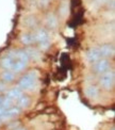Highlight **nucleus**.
I'll return each mask as SVG.
<instances>
[{
  "label": "nucleus",
  "instance_id": "8",
  "mask_svg": "<svg viewBox=\"0 0 115 130\" xmlns=\"http://www.w3.org/2000/svg\"><path fill=\"white\" fill-rule=\"evenodd\" d=\"M23 90L19 89L18 86H16V88H13V89H10L8 92H7V96H5V98H8L12 101H16L19 97L23 95Z\"/></svg>",
  "mask_w": 115,
  "mask_h": 130
},
{
  "label": "nucleus",
  "instance_id": "20",
  "mask_svg": "<svg viewBox=\"0 0 115 130\" xmlns=\"http://www.w3.org/2000/svg\"><path fill=\"white\" fill-rule=\"evenodd\" d=\"M5 90H7V83L0 82V93H1V92H4Z\"/></svg>",
  "mask_w": 115,
  "mask_h": 130
},
{
  "label": "nucleus",
  "instance_id": "23",
  "mask_svg": "<svg viewBox=\"0 0 115 130\" xmlns=\"http://www.w3.org/2000/svg\"><path fill=\"white\" fill-rule=\"evenodd\" d=\"M15 130H26V129H24V128H20V127H17V128H16Z\"/></svg>",
  "mask_w": 115,
  "mask_h": 130
},
{
  "label": "nucleus",
  "instance_id": "3",
  "mask_svg": "<svg viewBox=\"0 0 115 130\" xmlns=\"http://www.w3.org/2000/svg\"><path fill=\"white\" fill-rule=\"evenodd\" d=\"M93 69H94V73L98 75H102L110 70V62H109L108 59H99L94 63Z\"/></svg>",
  "mask_w": 115,
  "mask_h": 130
},
{
  "label": "nucleus",
  "instance_id": "24",
  "mask_svg": "<svg viewBox=\"0 0 115 130\" xmlns=\"http://www.w3.org/2000/svg\"><path fill=\"white\" fill-rule=\"evenodd\" d=\"M1 123H2V121H1V120H0V125H1Z\"/></svg>",
  "mask_w": 115,
  "mask_h": 130
},
{
  "label": "nucleus",
  "instance_id": "13",
  "mask_svg": "<svg viewBox=\"0 0 115 130\" xmlns=\"http://www.w3.org/2000/svg\"><path fill=\"white\" fill-rule=\"evenodd\" d=\"M1 80L4 83H11L15 80V73L12 70H4L1 74Z\"/></svg>",
  "mask_w": 115,
  "mask_h": 130
},
{
  "label": "nucleus",
  "instance_id": "16",
  "mask_svg": "<svg viewBox=\"0 0 115 130\" xmlns=\"http://www.w3.org/2000/svg\"><path fill=\"white\" fill-rule=\"evenodd\" d=\"M27 65H28V63L26 62H23V61H19V60H15L14 64H13V67H12V70L13 73H20L23 72L24 69H26Z\"/></svg>",
  "mask_w": 115,
  "mask_h": 130
},
{
  "label": "nucleus",
  "instance_id": "1",
  "mask_svg": "<svg viewBox=\"0 0 115 130\" xmlns=\"http://www.w3.org/2000/svg\"><path fill=\"white\" fill-rule=\"evenodd\" d=\"M37 82V72L32 70V72L26 74L21 77V79L18 82V88L21 90H32L33 86H35Z\"/></svg>",
  "mask_w": 115,
  "mask_h": 130
},
{
  "label": "nucleus",
  "instance_id": "12",
  "mask_svg": "<svg viewBox=\"0 0 115 130\" xmlns=\"http://www.w3.org/2000/svg\"><path fill=\"white\" fill-rule=\"evenodd\" d=\"M20 41L25 45H31L33 43H36L35 34L34 33H25L20 36Z\"/></svg>",
  "mask_w": 115,
  "mask_h": 130
},
{
  "label": "nucleus",
  "instance_id": "7",
  "mask_svg": "<svg viewBox=\"0 0 115 130\" xmlns=\"http://www.w3.org/2000/svg\"><path fill=\"white\" fill-rule=\"evenodd\" d=\"M86 59L90 63L94 64L96 61H98L100 59V53H99V49L98 47H93L91 49L87 50L86 52Z\"/></svg>",
  "mask_w": 115,
  "mask_h": 130
},
{
  "label": "nucleus",
  "instance_id": "9",
  "mask_svg": "<svg viewBox=\"0 0 115 130\" xmlns=\"http://www.w3.org/2000/svg\"><path fill=\"white\" fill-rule=\"evenodd\" d=\"M85 95L91 99H96L99 96V90L96 85H87L84 90Z\"/></svg>",
  "mask_w": 115,
  "mask_h": 130
},
{
  "label": "nucleus",
  "instance_id": "6",
  "mask_svg": "<svg viewBox=\"0 0 115 130\" xmlns=\"http://www.w3.org/2000/svg\"><path fill=\"white\" fill-rule=\"evenodd\" d=\"M100 53V59H108L114 56V47L111 44H105L98 47Z\"/></svg>",
  "mask_w": 115,
  "mask_h": 130
},
{
  "label": "nucleus",
  "instance_id": "10",
  "mask_svg": "<svg viewBox=\"0 0 115 130\" xmlns=\"http://www.w3.org/2000/svg\"><path fill=\"white\" fill-rule=\"evenodd\" d=\"M35 40L36 43H43V42H47L49 41V33L46 29H38L35 32Z\"/></svg>",
  "mask_w": 115,
  "mask_h": 130
},
{
  "label": "nucleus",
  "instance_id": "11",
  "mask_svg": "<svg viewBox=\"0 0 115 130\" xmlns=\"http://www.w3.org/2000/svg\"><path fill=\"white\" fill-rule=\"evenodd\" d=\"M14 58H15V60H19V61H23V62H26V63H29V61H30L28 53L26 52L25 49L15 50Z\"/></svg>",
  "mask_w": 115,
  "mask_h": 130
},
{
  "label": "nucleus",
  "instance_id": "21",
  "mask_svg": "<svg viewBox=\"0 0 115 130\" xmlns=\"http://www.w3.org/2000/svg\"><path fill=\"white\" fill-rule=\"evenodd\" d=\"M109 0H94V2L96 3V4H98V5H101V4H103V3H106V2H108Z\"/></svg>",
  "mask_w": 115,
  "mask_h": 130
},
{
  "label": "nucleus",
  "instance_id": "5",
  "mask_svg": "<svg viewBox=\"0 0 115 130\" xmlns=\"http://www.w3.org/2000/svg\"><path fill=\"white\" fill-rule=\"evenodd\" d=\"M14 53H15V50L14 51H11L10 55L5 56L4 58L1 59V61H0V66H1L4 70H11V69H12L13 64L15 62Z\"/></svg>",
  "mask_w": 115,
  "mask_h": 130
},
{
  "label": "nucleus",
  "instance_id": "2",
  "mask_svg": "<svg viewBox=\"0 0 115 130\" xmlns=\"http://www.w3.org/2000/svg\"><path fill=\"white\" fill-rule=\"evenodd\" d=\"M114 83H115V74L113 70H109V72L100 75L99 84L103 90H106V91L112 90L114 86Z\"/></svg>",
  "mask_w": 115,
  "mask_h": 130
},
{
  "label": "nucleus",
  "instance_id": "15",
  "mask_svg": "<svg viewBox=\"0 0 115 130\" xmlns=\"http://www.w3.org/2000/svg\"><path fill=\"white\" fill-rule=\"evenodd\" d=\"M47 26L49 27L50 29H56L57 28V26H58V18H57V16L54 15L53 13H49L47 15Z\"/></svg>",
  "mask_w": 115,
  "mask_h": 130
},
{
  "label": "nucleus",
  "instance_id": "4",
  "mask_svg": "<svg viewBox=\"0 0 115 130\" xmlns=\"http://www.w3.org/2000/svg\"><path fill=\"white\" fill-rule=\"evenodd\" d=\"M19 114H20V109L18 107H11L10 109H8L3 113V114L0 115V120H1L2 122L11 121V120H13L14 117H16Z\"/></svg>",
  "mask_w": 115,
  "mask_h": 130
},
{
  "label": "nucleus",
  "instance_id": "18",
  "mask_svg": "<svg viewBox=\"0 0 115 130\" xmlns=\"http://www.w3.org/2000/svg\"><path fill=\"white\" fill-rule=\"evenodd\" d=\"M38 47H40V49H42V50H47L48 48L50 47V41L43 42V43H38Z\"/></svg>",
  "mask_w": 115,
  "mask_h": 130
},
{
  "label": "nucleus",
  "instance_id": "22",
  "mask_svg": "<svg viewBox=\"0 0 115 130\" xmlns=\"http://www.w3.org/2000/svg\"><path fill=\"white\" fill-rule=\"evenodd\" d=\"M2 100H3V97L0 95V105H1V102H2Z\"/></svg>",
  "mask_w": 115,
  "mask_h": 130
},
{
  "label": "nucleus",
  "instance_id": "17",
  "mask_svg": "<svg viewBox=\"0 0 115 130\" xmlns=\"http://www.w3.org/2000/svg\"><path fill=\"white\" fill-rule=\"evenodd\" d=\"M25 50L27 53H28L30 60L31 59L35 60V59H38V57H40V53H38V51L36 49H34V48H28V49H25Z\"/></svg>",
  "mask_w": 115,
  "mask_h": 130
},
{
  "label": "nucleus",
  "instance_id": "14",
  "mask_svg": "<svg viewBox=\"0 0 115 130\" xmlns=\"http://www.w3.org/2000/svg\"><path fill=\"white\" fill-rule=\"evenodd\" d=\"M17 101V107L19 108V109H25V108H28L29 105H30V98L27 95H21L19 98L16 100Z\"/></svg>",
  "mask_w": 115,
  "mask_h": 130
},
{
  "label": "nucleus",
  "instance_id": "19",
  "mask_svg": "<svg viewBox=\"0 0 115 130\" xmlns=\"http://www.w3.org/2000/svg\"><path fill=\"white\" fill-rule=\"evenodd\" d=\"M48 3H49V0H38V5H40L41 8L47 7Z\"/></svg>",
  "mask_w": 115,
  "mask_h": 130
}]
</instances>
